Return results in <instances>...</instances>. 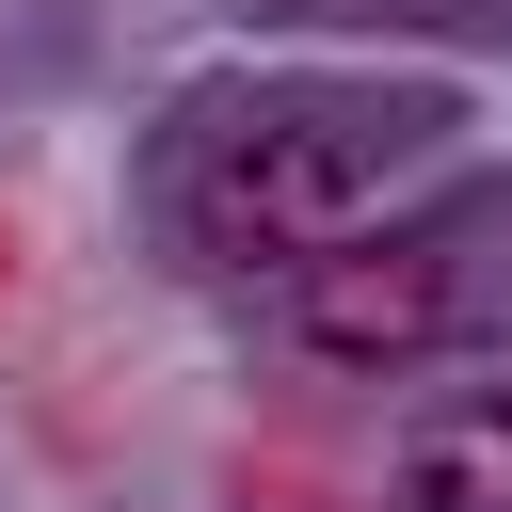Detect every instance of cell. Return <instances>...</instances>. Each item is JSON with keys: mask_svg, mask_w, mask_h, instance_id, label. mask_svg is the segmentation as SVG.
Instances as JSON below:
<instances>
[{"mask_svg": "<svg viewBox=\"0 0 512 512\" xmlns=\"http://www.w3.org/2000/svg\"><path fill=\"white\" fill-rule=\"evenodd\" d=\"M416 128H432V112H400V96H272V112H240V128H208V160H192V240H208V256H320V240L368 224V192L416 160Z\"/></svg>", "mask_w": 512, "mask_h": 512, "instance_id": "6da1fadb", "label": "cell"}, {"mask_svg": "<svg viewBox=\"0 0 512 512\" xmlns=\"http://www.w3.org/2000/svg\"><path fill=\"white\" fill-rule=\"evenodd\" d=\"M448 320H464L448 240H320V256L288 272V336H304L320 368H416Z\"/></svg>", "mask_w": 512, "mask_h": 512, "instance_id": "7a4b0ae2", "label": "cell"}, {"mask_svg": "<svg viewBox=\"0 0 512 512\" xmlns=\"http://www.w3.org/2000/svg\"><path fill=\"white\" fill-rule=\"evenodd\" d=\"M400 512H512V384L432 400L400 432Z\"/></svg>", "mask_w": 512, "mask_h": 512, "instance_id": "3957f363", "label": "cell"}]
</instances>
